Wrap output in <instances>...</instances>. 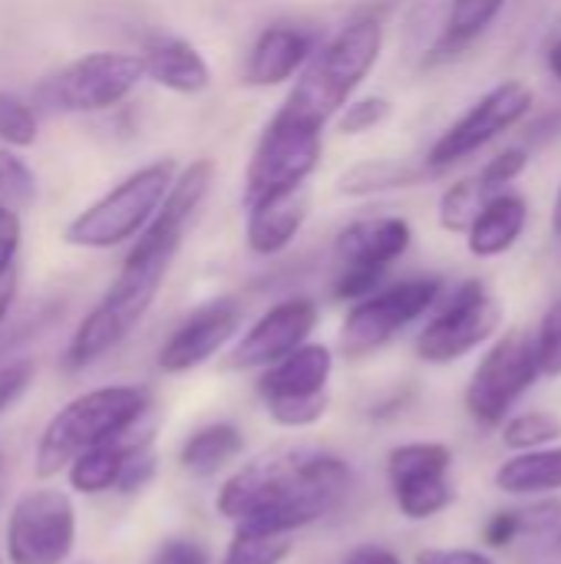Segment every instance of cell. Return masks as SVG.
<instances>
[{
  "mask_svg": "<svg viewBox=\"0 0 561 564\" xmlns=\"http://www.w3.org/2000/svg\"><path fill=\"white\" fill-rule=\"evenodd\" d=\"M212 178H215V165L208 159H198L179 172L159 215L149 221V228L136 238L132 251L126 254L122 271L109 284L103 301L76 327L63 357L66 370H86L139 327V321L145 317V311L152 307V301L159 297L169 278V268L185 241L192 218L198 215L212 188Z\"/></svg>",
  "mask_w": 561,
  "mask_h": 564,
  "instance_id": "6da1fadb",
  "label": "cell"
},
{
  "mask_svg": "<svg viewBox=\"0 0 561 564\" xmlns=\"http://www.w3.org/2000/svg\"><path fill=\"white\" fill-rule=\"evenodd\" d=\"M350 486L344 459L327 453H281L238 469L218 489V512L265 532H298L331 516Z\"/></svg>",
  "mask_w": 561,
  "mask_h": 564,
  "instance_id": "7a4b0ae2",
  "label": "cell"
},
{
  "mask_svg": "<svg viewBox=\"0 0 561 564\" xmlns=\"http://www.w3.org/2000/svg\"><path fill=\"white\" fill-rule=\"evenodd\" d=\"M149 413V390L132 383L96 387L69 400L43 430L33 456L36 479L66 473L83 453L126 440V433Z\"/></svg>",
  "mask_w": 561,
  "mask_h": 564,
  "instance_id": "3957f363",
  "label": "cell"
},
{
  "mask_svg": "<svg viewBox=\"0 0 561 564\" xmlns=\"http://www.w3.org/2000/svg\"><path fill=\"white\" fill-rule=\"evenodd\" d=\"M384 53V20L380 13H360L341 26L304 66L294 89L284 99V109L327 126L354 99L360 83L370 76Z\"/></svg>",
  "mask_w": 561,
  "mask_h": 564,
  "instance_id": "277c9868",
  "label": "cell"
},
{
  "mask_svg": "<svg viewBox=\"0 0 561 564\" xmlns=\"http://www.w3.org/2000/svg\"><path fill=\"white\" fill-rule=\"evenodd\" d=\"M175 162L162 159L152 165H142L129 178H122L112 192H106L99 202H93L86 212H79L63 238L76 248H116L129 238H139L149 221L159 215L165 195L175 185Z\"/></svg>",
  "mask_w": 561,
  "mask_h": 564,
  "instance_id": "5b68a950",
  "label": "cell"
},
{
  "mask_svg": "<svg viewBox=\"0 0 561 564\" xmlns=\"http://www.w3.org/2000/svg\"><path fill=\"white\" fill-rule=\"evenodd\" d=\"M321 152H324V126L281 106L261 129L258 145L251 152L245 188H241V208L255 205L265 195L304 185L321 165Z\"/></svg>",
  "mask_w": 561,
  "mask_h": 564,
  "instance_id": "8992f818",
  "label": "cell"
},
{
  "mask_svg": "<svg viewBox=\"0 0 561 564\" xmlns=\"http://www.w3.org/2000/svg\"><path fill=\"white\" fill-rule=\"evenodd\" d=\"M145 79L142 56L89 53L46 76L33 99L43 112H103L122 102Z\"/></svg>",
  "mask_w": 561,
  "mask_h": 564,
  "instance_id": "52a82bcc",
  "label": "cell"
},
{
  "mask_svg": "<svg viewBox=\"0 0 561 564\" xmlns=\"http://www.w3.org/2000/svg\"><path fill=\"white\" fill-rule=\"evenodd\" d=\"M542 377L539 347L529 330H509L499 337L466 387V410L479 426H499L509 410L536 387Z\"/></svg>",
  "mask_w": 561,
  "mask_h": 564,
  "instance_id": "ba28073f",
  "label": "cell"
},
{
  "mask_svg": "<svg viewBox=\"0 0 561 564\" xmlns=\"http://www.w3.org/2000/svg\"><path fill=\"white\" fill-rule=\"evenodd\" d=\"M334 373V354L324 344H304L284 360L271 364L258 380V397L278 426L304 430L324 420L331 397L327 383Z\"/></svg>",
  "mask_w": 561,
  "mask_h": 564,
  "instance_id": "9c48e42d",
  "label": "cell"
},
{
  "mask_svg": "<svg viewBox=\"0 0 561 564\" xmlns=\"http://www.w3.org/2000/svg\"><path fill=\"white\" fill-rule=\"evenodd\" d=\"M443 297L440 278H407L374 291L370 297L357 301L341 327V350L347 357H367L390 344L403 327L430 314Z\"/></svg>",
  "mask_w": 561,
  "mask_h": 564,
  "instance_id": "30bf717a",
  "label": "cell"
},
{
  "mask_svg": "<svg viewBox=\"0 0 561 564\" xmlns=\"http://www.w3.org/2000/svg\"><path fill=\"white\" fill-rule=\"evenodd\" d=\"M503 324V307L483 281L456 284L417 337V357L427 364H453L486 344Z\"/></svg>",
  "mask_w": 561,
  "mask_h": 564,
  "instance_id": "8fae6325",
  "label": "cell"
},
{
  "mask_svg": "<svg viewBox=\"0 0 561 564\" xmlns=\"http://www.w3.org/2000/svg\"><path fill=\"white\" fill-rule=\"evenodd\" d=\"M76 545V509L63 489H33L17 499L3 525L10 564H63Z\"/></svg>",
  "mask_w": 561,
  "mask_h": 564,
  "instance_id": "7c38bea8",
  "label": "cell"
},
{
  "mask_svg": "<svg viewBox=\"0 0 561 564\" xmlns=\"http://www.w3.org/2000/svg\"><path fill=\"white\" fill-rule=\"evenodd\" d=\"M536 93L522 79H503L483 99H476L427 152V165L433 175L453 169L456 162L476 155L499 135L513 132L532 112Z\"/></svg>",
  "mask_w": 561,
  "mask_h": 564,
  "instance_id": "4fadbf2b",
  "label": "cell"
},
{
  "mask_svg": "<svg viewBox=\"0 0 561 564\" xmlns=\"http://www.w3.org/2000/svg\"><path fill=\"white\" fill-rule=\"evenodd\" d=\"M453 453L443 443H407L387 456V476L397 509L410 522H427L453 506L456 489L450 482Z\"/></svg>",
  "mask_w": 561,
  "mask_h": 564,
  "instance_id": "5bb4252c",
  "label": "cell"
},
{
  "mask_svg": "<svg viewBox=\"0 0 561 564\" xmlns=\"http://www.w3.org/2000/svg\"><path fill=\"white\" fill-rule=\"evenodd\" d=\"M317 304L311 297H288L268 307L248 334L235 344L228 367L231 370H268L271 364L284 360L298 347L308 344L311 330L317 327Z\"/></svg>",
  "mask_w": 561,
  "mask_h": 564,
  "instance_id": "9a60e30c",
  "label": "cell"
},
{
  "mask_svg": "<svg viewBox=\"0 0 561 564\" xmlns=\"http://www.w3.org/2000/svg\"><path fill=\"white\" fill-rule=\"evenodd\" d=\"M241 327V307L231 297H218L192 311L159 350L162 373H188L208 364Z\"/></svg>",
  "mask_w": 561,
  "mask_h": 564,
  "instance_id": "2e32d148",
  "label": "cell"
},
{
  "mask_svg": "<svg viewBox=\"0 0 561 564\" xmlns=\"http://www.w3.org/2000/svg\"><path fill=\"white\" fill-rule=\"evenodd\" d=\"M317 53V36L294 23H271L258 33L248 50L241 83L255 89H271L304 73L311 56Z\"/></svg>",
  "mask_w": 561,
  "mask_h": 564,
  "instance_id": "e0dca14e",
  "label": "cell"
},
{
  "mask_svg": "<svg viewBox=\"0 0 561 564\" xmlns=\"http://www.w3.org/2000/svg\"><path fill=\"white\" fill-rule=\"evenodd\" d=\"M413 245V228L400 215H370L344 225L334 238L337 268H380L390 271Z\"/></svg>",
  "mask_w": 561,
  "mask_h": 564,
  "instance_id": "ac0fdd59",
  "label": "cell"
},
{
  "mask_svg": "<svg viewBox=\"0 0 561 564\" xmlns=\"http://www.w3.org/2000/svg\"><path fill=\"white\" fill-rule=\"evenodd\" d=\"M308 215H311L308 185L265 195V198H258L255 205L245 208V241L261 258L281 254L301 235Z\"/></svg>",
  "mask_w": 561,
  "mask_h": 564,
  "instance_id": "d6986e66",
  "label": "cell"
},
{
  "mask_svg": "<svg viewBox=\"0 0 561 564\" xmlns=\"http://www.w3.org/2000/svg\"><path fill=\"white\" fill-rule=\"evenodd\" d=\"M142 66L145 76L152 83H159L162 89L182 93V96H195L202 89H208L212 83V69L205 63V56L182 36H152L142 50Z\"/></svg>",
  "mask_w": 561,
  "mask_h": 564,
  "instance_id": "ffe728a7",
  "label": "cell"
},
{
  "mask_svg": "<svg viewBox=\"0 0 561 564\" xmlns=\"http://www.w3.org/2000/svg\"><path fill=\"white\" fill-rule=\"evenodd\" d=\"M529 225V202L516 192H496L486 198L479 218L466 231V248L473 258H499L513 251Z\"/></svg>",
  "mask_w": 561,
  "mask_h": 564,
  "instance_id": "44dd1931",
  "label": "cell"
},
{
  "mask_svg": "<svg viewBox=\"0 0 561 564\" xmlns=\"http://www.w3.org/2000/svg\"><path fill=\"white\" fill-rule=\"evenodd\" d=\"M506 3L509 0H450L446 23H443V30L436 36V43L427 53V66L460 56L473 40H479L499 20Z\"/></svg>",
  "mask_w": 561,
  "mask_h": 564,
  "instance_id": "7402d4cb",
  "label": "cell"
},
{
  "mask_svg": "<svg viewBox=\"0 0 561 564\" xmlns=\"http://www.w3.org/2000/svg\"><path fill=\"white\" fill-rule=\"evenodd\" d=\"M433 172L427 162L417 165V162H400V159H364L350 165L347 172H341L337 192L347 198H370V195H384L397 188H417Z\"/></svg>",
  "mask_w": 561,
  "mask_h": 564,
  "instance_id": "603a6c76",
  "label": "cell"
},
{
  "mask_svg": "<svg viewBox=\"0 0 561 564\" xmlns=\"http://www.w3.org/2000/svg\"><path fill=\"white\" fill-rule=\"evenodd\" d=\"M496 489L509 496H542L561 489V446L529 449L496 469Z\"/></svg>",
  "mask_w": 561,
  "mask_h": 564,
  "instance_id": "cb8c5ba5",
  "label": "cell"
},
{
  "mask_svg": "<svg viewBox=\"0 0 561 564\" xmlns=\"http://www.w3.org/2000/svg\"><path fill=\"white\" fill-rule=\"evenodd\" d=\"M139 443H126V440H116V443H106V446H96L89 453H83L66 473H69V486L73 492L79 496H99V492H109V489H119V479L126 473V463L129 456L136 453Z\"/></svg>",
  "mask_w": 561,
  "mask_h": 564,
  "instance_id": "d4e9b609",
  "label": "cell"
},
{
  "mask_svg": "<svg viewBox=\"0 0 561 564\" xmlns=\"http://www.w3.org/2000/svg\"><path fill=\"white\" fill-rule=\"evenodd\" d=\"M241 446H245V440H241V430L238 426H231V423H212V426L195 430L185 440V446L179 449V463L192 476H212L225 463H231L241 453Z\"/></svg>",
  "mask_w": 561,
  "mask_h": 564,
  "instance_id": "484cf974",
  "label": "cell"
},
{
  "mask_svg": "<svg viewBox=\"0 0 561 564\" xmlns=\"http://www.w3.org/2000/svg\"><path fill=\"white\" fill-rule=\"evenodd\" d=\"M561 522V502H539L532 509H513V512H496L489 525L483 529V539L493 549H506L522 535H549Z\"/></svg>",
  "mask_w": 561,
  "mask_h": 564,
  "instance_id": "4316f807",
  "label": "cell"
},
{
  "mask_svg": "<svg viewBox=\"0 0 561 564\" xmlns=\"http://www.w3.org/2000/svg\"><path fill=\"white\" fill-rule=\"evenodd\" d=\"M291 552H294L291 535L238 525L228 552L222 555V564H281L288 562Z\"/></svg>",
  "mask_w": 561,
  "mask_h": 564,
  "instance_id": "83f0119b",
  "label": "cell"
},
{
  "mask_svg": "<svg viewBox=\"0 0 561 564\" xmlns=\"http://www.w3.org/2000/svg\"><path fill=\"white\" fill-rule=\"evenodd\" d=\"M489 192L483 188V182L473 175V178H460L453 182L443 195H440V228L450 231V235H466L473 228V221L479 218L483 205H486Z\"/></svg>",
  "mask_w": 561,
  "mask_h": 564,
  "instance_id": "f1b7e54d",
  "label": "cell"
},
{
  "mask_svg": "<svg viewBox=\"0 0 561 564\" xmlns=\"http://www.w3.org/2000/svg\"><path fill=\"white\" fill-rule=\"evenodd\" d=\"M561 440V416L549 410H529L516 420L506 423L503 430V443L516 453H529V449H546Z\"/></svg>",
  "mask_w": 561,
  "mask_h": 564,
  "instance_id": "f546056e",
  "label": "cell"
},
{
  "mask_svg": "<svg viewBox=\"0 0 561 564\" xmlns=\"http://www.w3.org/2000/svg\"><path fill=\"white\" fill-rule=\"evenodd\" d=\"M33 198H36V175L17 152L0 149V202L10 205L13 212H23L33 205Z\"/></svg>",
  "mask_w": 561,
  "mask_h": 564,
  "instance_id": "4dcf8cb0",
  "label": "cell"
},
{
  "mask_svg": "<svg viewBox=\"0 0 561 564\" xmlns=\"http://www.w3.org/2000/svg\"><path fill=\"white\" fill-rule=\"evenodd\" d=\"M36 132H40V122H36L33 106H26L13 93H0V142L23 149L36 142Z\"/></svg>",
  "mask_w": 561,
  "mask_h": 564,
  "instance_id": "1f68e13d",
  "label": "cell"
},
{
  "mask_svg": "<svg viewBox=\"0 0 561 564\" xmlns=\"http://www.w3.org/2000/svg\"><path fill=\"white\" fill-rule=\"evenodd\" d=\"M393 112V102L387 96H360L350 99L341 116H337V132L341 135H364L374 132L377 126H384Z\"/></svg>",
  "mask_w": 561,
  "mask_h": 564,
  "instance_id": "d6a6232c",
  "label": "cell"
},
{
  "mask_svg": "<svg viewBox=\"0 0 561 564\" xmlns=\"http://www.w3.org/2000/svg\"><path fill=\"white\" fill-rule=\"evenodd\" d=\"M526 165H529V149L513 145V149L496 152V155L479 169L476 178L483 182V188H486L489 195H496V192H506V188L526 172Z\"/></svg>",
  "mask_w": 561,
  "mask_h": 564,
  "instance_id": "836d02e7",
  "label": "cell"
},
{
  "mask_svg": "<svg viewBox=\"0 0 561 564\" xmlns=\"http://www.w3.org/2000/svg\"><path fill=\"white\" fill-rule=\"evenodd\" d=\"M536 347H539V364L546 377H561V301H555L536 334Z\"/></svg>",
  "mask_w": 561,
  "mask_h": 564,
  "instance_id": "e575fe53",
  "label": "cell"
},
{
  "mask_svg": "<svg viewBox=\"0 0 561 564\" xmlns=\"http://www.w3.org/2000/svg\"><path fill=\"white\" fill-rule=\"evenodd\" d=\"M387 271L380 268H341L337 271V281H334V297L337 301H364L370 297L374 291H380Z\"/></svg>",
  "mask_w": 561,
  "mask_h": 564,
  "instance_id": "d590c367",
  "label": "cell"
},
{
  "mask_svg": "<svg viewBox=\"0 0 561 564\" xmlns=\"http://www.w3.org/2000/svg\"><path fill=\"white\" fill-rule=\"evenodd\" d=\"M33 360H13L0 367V416L26 393V387L33 383Z\"/></svg>",
  "mask_w": 561,
  "mask_h": 564,
  "instance_id": "8d00e7d4",
  "label": "cell"
},
{
  "mask_svg": "<svg viewBox=\"0 0 561 564\" xmlns=\"http://www.w3.org/2000/svg\"><path fill=\"white\" fill-rule=\"evenodd\" d=\"M17 251H20V215L0 202V278L10 274Z\"/></svg>",
  "mask_w": 561,
  "mask_h": 564,
  "instance_id": "74e56055",
  "label": "cell"
},
{
  "mask_svg": "<svg viewBox=\"0 0 561 564\" xmlns=\"http://www.w3.org/2000/svg\"><path fill=\"white\" fill-rule=\"evenodd\" d=\"M149 564H208V552L192 539H169Z\"/></svg>",
  "mask_w": 561,
  "mask_h": 564,
  "instance_id": "f35d334b",
  "label": "cell"
},
{
  "mask_svg": "<svg viewBox=\"0 0 561 564\" xmlns=\"http://www.w3.org/2000/svg\"><path fill=\"white\" fill-rule=\"evenodd\" d=\"M417 564H496L476 549H427L417 555Z\"/></svg>",
  "mask_w": 561,
  "mask_h": 564,
  "instance_id": "ab89813d",
  "label": "cell"
},
{
  "mask_svg": "<svg viewBox=\"0 0 561 564\" xmlns=\"http://www.w3.org/2000/svg\"><path fill=\"white\" fill-rule=\"evenodd\" d=\"M344 564H403L390 549H380V545H360L347 555Z\"/></svg>",
  "mask_w": 561,
  "mask_h": 564,
  "instance_id": "60d3db41",
  "label": "cell"
},
{
  "mask_svg": "<svg viewBox=\"0 0 561 564\" xmlns=\"http://www.w3.org/2000/svg\"><path fill=\"white\" fill-rule=\"evenodd\" d=\"M552 135H561V112H549V116H542L539 122L529 126V139L532 142H546Z\"/></svg>",
  "mask_w": 561,
  "mask_h": 564,
  "instance_id": "b9f144b4",
  "label": "cell"
},
{
  "mask_svg": "<svg viewBox=\"0 0 561 564\" xmlns=\"http://www.w3.org/2000/svg\"><path fill=\"white\" fill-rule=\"evenodd\" d=\"M13 291H17L13 274H3V278H0V324H3V317H7V311H10V304H13Z\"/></svg>",
  "mask_w": 561,
  "mask_h": 564,
  "instance_id": "7bdbcfd3",
  "label": "cell"
},
{
  "mask_svg": "<svg viewBox=\"0 0 561 564\" xmlns=\"http://www.w3.org/2000/svg\"><path fill=\"white\" fill-rule=\"evenodd\" d=\"M546 66H549L552 79L561 86V33L552 40V46H549V53H546Z\"/></svg>",
  "mask_w": 561,
  "mask_h": 564,
  "instance_id": "ee69618b",
  "label": "cell"
},
{
  "mask_svg": "<svg viewBox=\"0 0 561 564\" xmlns=\"http://www.w3.org/2000/svg\"><path fill=\"white\" fill-rule=\"evenodd\" d=\"M552 231L561 238V188L555 195V205H552Z\"/></svg>",
  "mask_w": 561,
  "mask_h": 564,
  "instance_id": "f6af8a7d",
  "label": "cell"
},
{
  "mask_svg": "<svg viewBox=\"0 0 561 564\" xmlns=\"http://www.w3.org/2000/svg\"><path fill=\"white\" fill-rule=\"evenodd\" d=\"M546 564H561V535L555 539V545L549 549V555H546Z\"/></svg>",
  "mask_w": 561,
  "mask_h": 564,
  "instance_id": "bcb514c9",
  "label": "cell"
},
{
  "mask_svg": "<svg viewBox=\"0 0 561 564\" xmlns=\"http://www.w3.org/2000/svg\"><path fill=\"white\" fill-rule=\"evenodd\" d=\"M0 564H3V558H0Z\"/></svg>",
  "mask_w": 561,
  "mask_h": 564,
  "instance_id": "7dc6e473",
  "label": "cell"
}]
</instances>
